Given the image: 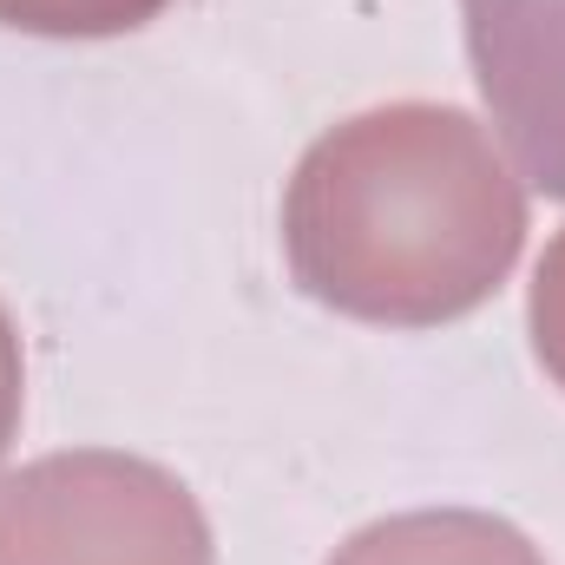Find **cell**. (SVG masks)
<instances>
[{"mask_svg": "<svg viewBox=\"0 0 565 565\" xmlns=\"http://www.w3.org/2000/svg\"><path fill=\"white\" fill-rule=\"evenodd\" d=\"M526 244V191L460 106H375L302 151L282 198L296 282L355 322L473 316Z\"/></svg>", "mask_w": 565, "mask_h": 565, "instance_id": "1", "label": "cell"}, {"mask_svg": "<svg viewBox=\"0 0 565 565\" xmlns=\"http://www.w3.org/2000/svg\"><path fill=\"white\" fill-rule=\"evenodd\" d=\"M0 565H211V526L158 460L79 447L0 487Z\"/></svg>", "mask_w": 565, "mask_h": 565, "instance_id": "2", "label": "cell"}, {"mask_svg": "<svg viewBox=\"0 0 565 565\" xmlns=\"http://www.w3.org/2000/svg\"><path fill=\"white\" fill-rule=\"evenodd\" d=\"M480 99L513 164L565 204V0H460Z\"/></svg>", "mask_w": 565, "mask_h": 565, "instance_id": "3", "label": "cell"}, {"mask_svg": "<svg viewBox=\"0 0 565 565\" xmlns=\"http://www.w3.org/2000/svg\"><path fill=\"white\" fill-rule=\"evenodd\" d=\"M329 565H546L540 546L473 507H422L362 526L349 546H335Z\"/></svg>", "mask_w": 565, "mask_h": 565, "instance_id": "4", "label": "cell"}, {"mask_svg": "<svg viewBox=\"0 0 565 565\" xmlns=\"http://www.w3.org/2000/svg\"><path fill=\"white\" fill-rule=\"evenodd\" d=\"M171 0H0V26L46 33V40H113L158 20Z\"/></svg>", "mask_w": 565, "mask_h": 565, "instance_id": "5", "label": "cell"}, {"mask_svg": "<svg viewBox=\"0 0 565 565\" xmlns=\"http://www.w3.org/2000/svg\"><path fill=\"white\" fill-rule=\"evenodd\" d=\"M533 349H540L546 375L565 388V231L553 237V250L540 257V277H533Z\"/></svg>", "mask_w": 565, "mask_h": 565, "instance_id": "6", "label": "cell"}, {"mask_svg": "<svg viewBox=\"0 0 565 565\" xmlns=\"http://www.w3.org/2000/svg\"><path fill=\"white\" fill-rule=\"evenodd\" d=\"M20 388H26L20 329H13V316L0 309V467H7V447H13V434H20Z\"/></svg>", "mask_w": 565, "mask_h": 565, "instance_id": "7", "label": "cell"}]
</instances>
